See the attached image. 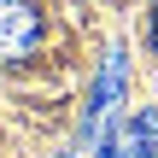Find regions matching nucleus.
<instances>
[{
    "label": "nucleus",
    "mask_w": 158,
    "mask_h": 158,
    "mask_svg": "<svg viewBox=\"0 0 158 158\" xmlns=\"http://www.w3.org/2000/svg\"><path fill=\"white\" fill-rule=\"evenodd\" d=\"M106 158H147V147H141V129H135V135H123V141H111V147H106Z\"/></svg>",
    "instance_id": "f03ea898"
},
{
    "label": "nucleus",
    "mask_w": 158,
    "mask_h": 158,
    "mask_svg": "<svg viewBox=\"0 0 158 158\" xmlns=\"http://www.w3.org/2000/svg\"><path fill=\"white\" fill-rule=\"evenodd\" d=\"M152 47H158V12H152Z\"/></svg>",
    "instance_id": "7ed1b4c3"
},
{
    "label": "nucleus",
    "mask_w": 158,
    "mask_h": 158,
    "mask_svg": "<svg viewBox=\"0 0 158 158\" xmlns=\"http://www.w3.org/2000/svg\"><path fill=\"white\" fill-rule=\"evenodd\" d=\"M41 41V18L29 0H0V64H18L29 59Z\"/></svg>",
    "instance_id": "f257e3e1"
}]
</instances>
